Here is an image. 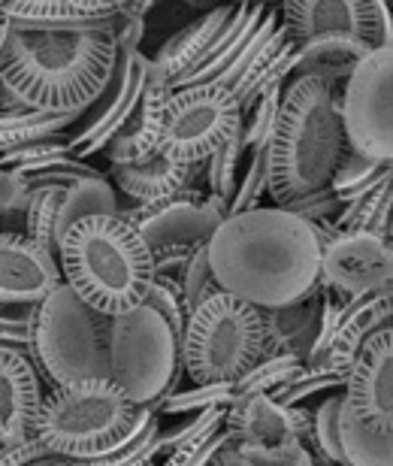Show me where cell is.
Here are the masks:
<instances>
[{"label": "cell", "instance_id": "1", "mask_svg": "<svg viewBox=\"0 0 393 466\" xmlns=\"http://www.w3.org/2000/svg\"><path fill=\"white\" fill-rule=\"evenodd\" d=\"M221 291L276 309L321 282L324 230L282 207L227 216L206 242Z\"/></svg>", "mask_w": 393, "mask_h": 466}, {"label": "cell", "instance_id": "2", "mask_svg": "<svg viewBox=\"0 0 393 466\" xmlns=\"http://www.w3.org/2000/svg\"><path fill=\"white\" fill-rule=\"evenodd\" d=\"M118 58L109 31H22L13 27L0 86L43 113H86L106 88Z\"/></svg>", "mask_w": 393, "mask_h": 466}, {"label": "cell", "instance_id": "3", "mask_svg": "<svg viewBox=\"0 0 393 466\" xmlns=\"http://www.w3.org/2000/svg\"><path fill=\"white\" fill-rule=\"evenodd\" d=\"M345 152L348 137L342 121V88L317 76L287 82L267 146L273 207L327 188Z\"/></svg>", "mask_w": 393, "mask_h": 466}, {"label": "cell", "instance_id": "4", "mask_svg": "<svg viewBox=\"0 0 393 466\" xmlns=\"http://www.w3.org/2000/svg\"><path fill=\"white\" fill-rule=\"evenodd\" d=\"M58 264L64 282L109 319L146 303L155 282L152 248L121 216L76 221L61 239Z\"/></svg>", "mask_w": 393, "mask_h": 466}, {"label": "cell", "instance_id": "5", "mask_svg": "<svg viewBox=\"0 0 393 466\" xmlns=\"http://www.w3.org/2000/svg\"><path fill=\"white\" fill-rule=\"evenodd\" d=\"M146 406H136L112 379H86L45 390L36 436L55 458L91 463L130 440Z\"/></svg>", "mask_w": 393, "mask_h": 466}, {"label": "cell", "instance_id": "6", "mask_svg": "<svg viewBox=\"0 0 393 466\" xmlns=\"http://www.w3.org/2000/svg\"><path fill=\"white\" fill-rule=\"evenodd\" d=\"M109 315L91 309L67 282L45 297L36 309L31 351L45 390L109 379Z\"/></svg>", "mask_w": 393, "mask_h": 466}, {"label": "cell", "instance_id": "7", "mask_svg": "<svg viewBox=\"0 0 393 466\" xmlns=\"http://www.w3.org/2000/svg\"><path fill=\"white\" fill-rule=\"evenodd\" d=\"M267 354L264 309L215 291L185 321L182 367L191 385L237 381Z\"/></svg>", "mask_w": 393, "mask_h": 466}, {"label": "cell", "instance_id": "8", "mask_svg": "<svg viewBox=\"0 0 393 466\" xmlns=\"http://www.w3.org/2000/svg\"><path fill=\"white\" fill-rule=\"evenodd\" d=\"M109 379L136 406H155L182 388V337L148 300L112 319Z\"/></svg>", "mask_w": 393, "mask_h": 466}, {"label": "cell", "instance_id": "9", "mask_svg": "<svg viewBox=\"0 0 393 466\" xmlns=\"http://www.w3.org/2000/svg\"><path fill=\"white\" fill-rule=\"evenodd\" d=\"M242 130V106L218 82L173 88L166 97L157 155L179 164H206Z\"/></svg>", "mask_w": 393, "mask_h": 466}, {"label": "cell", "instance_id": "10", "mask_svg": "<svg viewBox=\"0 0 393 466\" xmlns=\"http://www.w3.org/2000/svg\"><path fill=\"white\" fill-rule=\"evenodd\" d=\"M345 137L354 152L393 164V46H378L342 86Z\"/></svg>", "mask_w": 393, "mask_h": 466}, {"label": "cell", "instance_id": "11", "mask_svg": "<svg viewBox=\"0 0 393 466\" xmlns=\"http://www.w3.org/2000/svg\"><path fill=\"white\" fill-rule=\"evenodd\" d=\"M315 412L306 406H282L273 397H239L227 406V427L233 445L251 463H264L294 451L297 445L312 449Z\"/></svg>", "mask_w": 393, "mask_h": 466}, {"label": "cell", "instance_id": "12", "mask_svg": "<svg viewBox=\"0 0 393 466\" xmlns=\"http://www.w3.org/2000/svg\"><path fill=\"white\" fill-rule=\"evenodd\" d=\"M121 218L130 221L148 248H200L230 216V207L206 188H188L155 207H121Z\"/></svg>", "mask_w": 393, "mask_h": 466}, {"label": "cell", "instance_id": "13", "mask_svg": "<svg viewBox=\"0 0 393 466\" xmlns=\"http://www.w3.org/2000/svg\"><path fill=\"white\" fill-rule=\"evenodd\" d=\"M297 43L315 36H358L372 49L390 46V0H278Z\"/></svg>", "mask_w": 393, "mask_h": 466}, {"label": "cell", "instance_id": "14", "mask_svg": "<svg viewBox=\"0 0 393 466\" xmlns=\"http://www.w3.org/2000/svg\"><path fill=\"white\" fill-rule=\"evenodd\" d=\"M148 67H152V58H146L139 49H118L106 88L100 91V97L76 121V134H70L73 155L88 161L91 155H97L109 146V139L118 134V127L134 113L136 100L143 95Z\"/></svg>", "mask_w": 393, "mask_h": 466}, {"label": "cell", "instance_id": "15", "mask_svg": "<svg viewBox=\"0 0 393 466\" xmlns=\"http://www.w3.org/2000/svg\"><path fill=\"white\" fill-rule=\"evenodd\" d=\"M321 285L348 297L393 288V242L367 230L336 233L321 251Z\"/></svg>", "mask_w": 393, "mask_h": 466}, {"label": "cell", "instance_id": "16", "mask_svg": "<svg viewBox=\"0 0 393 466\" xmlns=\"http://www.w3.org/2000/svg\"><path fill=\"white\" fill-rule=\"evenodd\" d=\"M345 400L369 431L393 436V328L360 349L348 372Z\"/></svg>", "mask_w": 393, "mask_h": 466}, {"label": "cell", "instance_id": "17", "mask_svg": "<svg viewBox=\"0 0 393 466\" xmlns=\"http://www.w3.org/2000/svg\"><path fill=\"white\" fill-rule=\"evenodd\" d=\"M61 282L58 255L25 233H0V303L40 306Z\"/></svg>", "mask_w": 393, "mask_h": 466}, {"label": "cell", "instance_id": "18", "mask_svg": "<svg viewBox=\"0 0 393 466\" xmlns=\"http://www.w3.org/2000/svg\"><path fill=\"white\" fill-rule=\"evenodd\" d=\"M45 385L27 354L0 351V449L36 433Z\"/></svg>", "mask_w": 393, "mask_h": 466}, {"label": "cell", "instance_id": "19", "mask_svg": "<svg viewBox=\"0 0 393 466\" xmlns=\"http://www.w3.org/2000/svg\"><path fill=\"white\" fill-rule=\"evenodd\" d=\"M200 179H206V164H179L164 155L109 167V182L125 194L130 207H155L188 188H206Z\"/></svg>", "mask_w": 393, "mask_h": 466}, {"label": "cell", "instance_id": "20", "mask_svg": "<svg viewBox=\"0 0 393 466\" xmlns=\"http://www.w3.org/2000/svg\"><path fill=\"white\" fill-rule=\"evenodd\" d=\"M170 95H173L170 82H166L155 67H148L143 95H139L134 113L127 116L125 125L118 127V134L109 139L106 148H103L106 157H109V167L146 161V157L157 155L164 106H166V97H170Z\"/></svg>", "mask_w": 393, "mask_h": 466}, {"label": "cell", "instance_id": "21", "mask_svg": "<svg viewBox=\"0 0 393 466\" xmlns=\"http://www.w3.org/2000/svg\"><path fill=\"white\" fill-rule=\"evenodd\" d=\"M393 328V288L376 294H363L354 297L348 315L339 324V330L333 333V339L327 342V349L321 351V358L312 363H321V367L339 370L348 376L354 360H358L360 349L376 337L381 330Z\"/></svg>", "mask_w": 393, "mask_h": 466}, {"label": "cell", "instance_id": "22", "mask_svg": "<svg viewBox=\"0 0 393 466\" xmlns=\"http://www.w3.org/2000/svg\"><path fill=\"white\" fill-rule=\"evenodd\" d=\"M269 4L264 0H237V9L230 13V18L224 22L218 36L212 40V46L206 49V55L194 67L185 73V76L176 82L173 88H185V86H203V82H218L224 73H227L242 49L251 43V36L257 34L260 22H264Z\"/></svg>", "mask_w": 393, "mask_h": 466}, {"label": "cell", "instance_id": "23", "mask_svg": "<svg viewBox=\"0 0 393 466\" xmlns=\"http://www.w3.org/2000/svg\"><path fill=\"white\" fill-rule=\"evenodd\" d=\"M264 324L267 354H294L308 363L321 333V282L294 303L264 309Z\"/></svg>", "mask_w": 393, "mask_h": 466}, {"label": "cell", "instance_id": "24", "mask_svg": "<svg viewBox=\"0 0 393 466\" xmlns=\"http://www.w3.org/2000/svg\"><path fill=\"white\" fill-rule=\"evenodd\" d=\"M233 9H237V0H227V4H221L218 9L200 13L194 22L179 27L170 40H164V46L157 49V55L152 58V67L161 73L166 82H170V88L194 67L196 61L203 58L206 49H209L212 40L218 36V31L224 27V22L230 18Z\"/></svg>", "mask_w": 393, "mask_h": 466}, {"label": "cell", "instance_id": "25", "mask_svg": "<svg viewBox=\"0 0 393 466\" xmlns=\"http://www.w3.org/2000/svg\"><path fill=\"white\" fill-rule=\"evenodd\" d=\"M372 52V46H367L358 36H315L308 43H297L294 55V67L287 82L303 79V76H317L330 86L342 88L354 67Z\"/></svg>", "mask_w": 393, "mask_h": 466}, {"label": "cell", "instance_id": "26", "mask_svg": "<svg viewBox=\"0 0 393 466\" xmlns=\"http://www.w3.org/2000/svg\"><path fill=\"white\" fill-rule=\"evenodd\" d=\"M22 31H109L116 34L121 13H82L67 0H13L0 9Z\"/></svg>", "mask_w": 393, "mask_h": 466}, {"label": "cell", "instance_id": "27", "mask_svg": "<svg viewBox=\"0 0 393 466\" xmlns=\"http://www.w3.org/2000/svg\"><path fill=\"white\" fill-rule=\"evenodd\" d=\"M118 212H121V200H118L116 185L109 182V176L106 173L86 176V179H76L64 188L58 233L64 239V233L76 225V221L88 216H118Z\"/></svg>", "mask_w": 393, "mask_h": 466}, {"label": "cell", "instance_id": "28", "mask_svg": "<svg viewBox=\"0 0 393 466\" xmlns=\"http://www.w3.org/2000/svg\"><path fill=\"white\" fill-rule=\"evenodd\" d=\"M339 449L342 466H393V436L369 431L354 415L348 400H342L339 412Z\"/></svg>", "mask_w": 393, "mask_h": 466}, {"label": "cell", "instance_id": "29", "mask_svg": "<svg viewBox=\"0 0 393 466\" xmlns=\"http://www.w3.org/2000/svg\"><path fill=\"white\" fill-rule=\"evenodd\" d=\"M82 118V113H43V109H9L0 113V155L9 148H18L25 143L45 137H58L67 127H73Z\"/></svg>", "mask_w": 393, "mask_h": 466}, {"label": "cell", "instance_id": "30", "mask_svg": "<svg viewBox=\"0 0 393 466\" xmlns=\"http://www.w3.org/2000/svg\"><path fill=\"white\" fill-rule=\"evenodd\" d=\"M64 188L67 185H36V188H31V198H27L25 207V237L40 242L52 255H58L61 248L58 216H61Z\"/></svg>", "mask_w": 393, "mask_h": 466}, {"label": "cell", "instance_id": "31", "mask_svg": "<svg viewBox=\"0 0 393 466\" xmlns=\"http://www.w3.org/2000/svg\"><path fill=\"white\" fill-rule=\"evenodd\" d=\"M303 370H306V360L294 358V354H264L246 376H239L233 381V400L255 397V394L276 397L278 390L285 385H291Z\"/></svg>", "mask_w": 393, "mask_h": 466}, {"label": "cell", "instance_id": "32", "mask_svg": "<svg viewBox=\"0 0 393 466\" xmlns=\"http://www.w3.org/2000/svg\"><path fill=\"white\" fill-rule=\"evenodd\" d=\"M393 164H385V161H376V157H367L360 152H354L348 146V152L342 155L339 167H336L333 179H330V191L336 194V200L342 203H351L354 198H360L363 191H369L372 185H376L381 176L390 170Z\"/></svg>", "mask_w": 393, "mask_h": 466}, {"label": "cell", "instance_id": "33", "mask_svg": "<svg viewBox=\"0 0 393 466\" xmlns=\"http://www.w3.org/2000/svg\"><path fill=\"white\" fill-rule=\"evenodd\" d=\"M73 157L70 148V137H45V139H34V143H25L18 148H9V152L0 155V170H13L18 176H31L36 170H45L52 164H61Z\"/></svg>", "mask_w": 393, "mask_h": 466}, {"label": "cell", "instance_id": "34", "mask_svg": "<svg viewBox=\"0 0 393 466\" xmlns=\"http://www.w3.org/2000/svg\"><path fill=\"white\" fill-rule=\"evenodd\" d=\"M157 436H161V415H157L155 406H146L143 421H139L136 431L130 433V440L121 442L116 451L106 454V458L91 461L88 466H146V463H155Z\"/></svg>", "mask_w": 393, "mask_h": 466}, {"label": "cell", "instance_id": "35", "mask_svg": "<svg viewBox=\"0 0 393 466\" xmlns=\"http://www.w3.org/2000/svg\"><path fill=\"white\" fill-rule=\"evenodd\" d=\"M246 157H248V148H246V143H242V134H237L227 146H221L218 152L206 161V179H203L206 191L215 194V198H221L227 207H230L233 194H237Z\"/></svg>", "mask_w": 393, "mask_h": 466}, {"label": "cell", "instance_id": "36", "mask_svg": "<svg viewBox=\"0 0 393 466\" xmlns=\"http://www.w3.org/2000/svg\"><path fill=\"white\" fill-rule=\"evenodd\" d=\"M230 403H233V381H215V385H191L173 390L164 400H157L155 409L161 418H179V415L206 412L212 406H230Z\"/></svg>", "mask_w": 393, "mask_h": 466}, {"label": "cell", "instance_id": "37", "mask_svg": "<svg viewBox=\"0 0 393 466\" xmlns=\"http://www.w3.org/2000/svg\"><path fill=\"white\" fill-rule=\"evenodd\" d=\"M345 385H348V376H345V372L321 367V363H306V370L299 372L291 385H285L278 390L273 400L282 406H306L308 400H315V397H327V394H333V390H345Z\"/></svg>", "mask_w": 393, "mask_h": 466}, {"label": "cell", "instance_id": "38", "mask_svg": "<svg viewBox=\"0 0 393 466\" xmlns=\"http://www.w3.org/2000/svg\"><path fill=\"white\" fill-rule=\"evenodd\" d=\"M282 95L285 88H267L251 100V104L242 109V143H246L248 152L255 148H267L269 137L276 130V118H278V106H282Z\"/></svg>", "mask_w": 393, "mask_h": 466}, {"label": "cell", "instance_id": "39", "mask_svg": "<svg viewBox=\"0 0 393 466\" xmlns=\"http://www.w3.org/2000/svg\"><path fill=\"white\" fill-rule=\"evenodd\" d=\"M345 390H333L317 403L315 421H312V451L315 458L333 461L342 466V449H339V412H342Z\"/></svg>", "mask_w": 393, "mask_h": 466}, {"label": "cell", "instance_id": "40", "mask_svg": "<svg viewBox=\"0 0 393 466\" xmlns=\"http://www.w3.org/2000/svg\"><path fill=\"white\" fill-rule=\"evenodd\" d=\"M269 194V167H267V148H255L246 157V167H242L237 194L230 200V216H239V212L257 209L260 200Z\"/></svg>", "mask_w": 393, "mask_h": 466}, {"label": "cell", "instance_id": "41", "mask_svg": "<svg viewBox=\"0 0 393 466\" xmlns=\"http://www.w3.org/2000/svg\"><path fill=\"white\" fill-rule=\"evenodd\" d=\"M31 185L25 176L0 170V233H25V207Z\"/></svg>", "mask_w": 393, "mask_h": 466}, {"label": "cell", "instance_id": "42", "mask_svg": "<svg viewBox=\"0 0 393 466\" xmlns=\"http://www.w3.org/2000/svg\"><path fill=\"white\" fill-rule=\"evenodd\" d=\"M215 291H221L218 282H215L212 264H209V248L200 246L191 255L188 267L182 273V300H185V312H194L206 297H212Z\"/></svg>", "mask_w": 393, "mask_h": 466}, {"label": "cell", "instance_id": "43", "mask_svg": "<svg viewBox=\"0 0 393 466\" xmlns=\"http://www.w3.org/2000/svg\"><path fill=\"white\" fill-rule=\"evenodd\" d=\"M282 209L294 212V216L306 218V221H312V225H321V221H333L336 216H339L342 203L336 200V194L330 191V185H327V188H321V191H312V194H306V198H297L291 203H285Z\"/></svg>", "mask_w": 393, "mask_h": 466}, {"label": "cell", "instance_id": "44", "mask_svg": "<svg viewBox=\"0 0 393 466\" xmlns=\"http://www.w3.org/2000/svg\"><path fill=\"white\" fill-rule=\"evenodd\" d=\"M227 442H230V433H227V427H224V431L215 433L212 440H206L200 445H191V449H179V451L166 454L161 466H206Z\"/></svg>", "mask_w": 393, "mask_h": 466}, {"label": "cell", "instance_id": "45", "mask_svg": "<svg viewBox=\"0 0 393 466\" xmlns=\"http://www.w3.org/2000/svg\"><path fill=\"white\" fill-rule=\"evenodd\" d=\"M43 458H52L49 449L40 442V436H31V440L25 442H15V445H6V449H0V466H34L36 461Z\"/></svg>", "mask_w": 393, "mask_h": 466}, {"label": "cell", "instance_id": "46", "mask_svg": "<svg viewBox=\"0 0 393 466\" xmlns=\"http://www.w3.org/2000/svg\"><path fill=\"white\" fill-rule=\"evenodd\" d=\"M112 36H116L118 49H139V46H143V36H146V18L121 13V22Z\"/></svg>", "mask_w": 393, "mask_h": 466}, {"label": "cell", "instance_id": "47", "mask_svg": "<svg viewBox=\"0 0 393 466\" xmlns=\"http://www.w3.org/2000/svg\"><path fill=\"white\" fill-rule=\"evenodd\" d=\"M206 466H255V463H251V461L246 458V454H242V451L237 449V445H233V440H230V442L224 445V449H221L218 454H215V458H212L209 463H206Z\"/></svg>", "mask_w": 393, "mask_h": 466}, {"label": "cell", "instance_id": "48", "mask_svg": "<svg viewBox=\"0 0 393 466\" xmlns=\"http://www.w3.org/2000/svg\"><path fill=\"white\" fill-rule=\"evenodd\" d=\"M67 4L82 9V13H121L127 0H67Z\"/></svg>", "mask_w": 393, "mask_h": 466}, {"label": "cell", "instance_id": "49", "mask_svg": "<svg viewBox=\"0 0 393 466\" xmlns=\"http://www.w3.org/2000/svg\"><path fill=\"white\" fill-rule=\"evenodd\" d=\"M157 4H161V0H127V4L121 6V13H125V15H139V18H146Z\"/></svg>", "mask_w": 393, "mask_h": 466}, {"label": "cell", "instance_id": "50", "mask_svg": "<svg viewBox=\"0 0 393 466\" xmlns=\"http://www.w3.org/2000/svg\"><path fill=\"white\" fill-rule=\"evenodd\" d=\"M9 34H13V25L0 15V67H4V58H6V46H9Z\"/></svg>", "mask_w": 393, "mask_h": 466}, {"label": "cell", "instance_id": "51", "mask_svg": "<svg viewBox=\"0 0 393 466\" xmlns=\"http://www.w3.org/2000/svg\"><path fill=\"white\" fill-rule=\"evenodd\" d=\"M182 4H188L196 13H209V9H218L221 4H227V0H182Z\"/></svg>", "mask_w": 393, "mask_h": 466}, {"label": "cell", "instance_id": "52", "mask_svg": "<svg viewBox=\"0 0 393 466\" xmlns=\"http://www.w3.org/2000/svg\"><path fill=\"white\" fill-rule=\"evenodd\" d=\"M34 466H73V461H67V458H43V461H36Z\"/></svg>", "mask_w": 393, "mask_h": 466}, {"label": "cell", "instance_id": "53", "mask_svg": "<svg viewBox=\"0 0 393 466\" xmlns=\"http://www.w3.org/2000/svg\"><path fill=\"white\" fill-rule=\"evenodd\" d=\"M315 466H339V463H333V461H324V458H315Z\"/></svg>", "mask_w": 393, "mask_h": 466}, {"label": "cell", "instance_id": "54", "mask_svg": "<svg viewBox=\"0 0 393 466\" xmlns=\"http://www.w3.org/2000/svg\"><path fill=\"white\" fill-rule=\"evenodd\" d=\"M390 46H393V4H390Z\"/></svg>", "mask_w": 393, "mask_h": 466}, {"label": "cell", "instance_id": "55", "mask_svg": "<svg viewBox=\"0 0 393 466\" xmlns=\"http://www.w3.org/2000/svg\"><path fill=\"white\" fill-rule=\"evenodd\" d=\"M6 4H13V0H0V9H4Z\"/></svg>", "mask_w": 393, "mask_h": 466}, {"label": "cell", "instance_id": "56", "mask_svg": "<svg viewBox=\"0 0 393 466\" xmlns=\"http://www.w3.org/2000/svg\"><path fill=\"white\" fill-rule=\"evenodd\" d=\"M73 466H88V463H73Z\"/></svg>", "mask_w": 393, "mask_h": 466}, {"label": "cell", "instance_id": "57", "mask_svg": "<svg viewBox=\"0 0 393 466\" xmlns=\"http://www.w3.org/2000/svg\"><path fill=\"white\" fill-rule=\"evenodd\" d=\"M264 4H273V0H264Z\"/></svg>", "mask_w": 393, "mask_h": 466}, {"label": "cell", "instance_id": "58", "mask_svg": "<svg viewBox=\"0 0 393 466\" xmlns=\"http://www.w3.org/2000/svg\"><path fill=\"white\" fill-rule=\"evenodd\" d=\"M146 466H155V463H146Z\"/></svg>", "mask_w": 393, "mask_h": 466}, {"label": "cell", "instance_id": "59", "mask_svg": "<svg viewBox=\"0 0 393 466\" xmlns=\"http://www.w3.org/2000/svg\"><path fill=\"white\" fill-rule=\"evenodd\" d=\"M390 4H393V0H390Z\"/></svg>", "mask_w": 393, "mask_h": 466}]
</instances>
